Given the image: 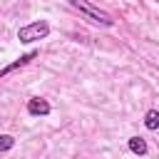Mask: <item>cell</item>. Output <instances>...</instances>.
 <instances>
[{"label":"cell","mask_w":159,"mask_h":159,"mask_svg":"<svg viewBox=\"0 0 159 159\" xmlns=\"http://www.w3.org/2000/svg\"><path fill=\"white\" fill-rule=\"evenodd\" d=\"M35 57H37V52H35V50H30L27 55H22V57H17V60H15L12 65H7V67H2V70H0V80H2V77H7L10 72H15L17 67H25V65H27L30 60H35Z\"/></svg>","instance_id":"cell-4"},{"label":"cell","mask_w":159,"mask_h":159,"mask_svg":"<svg viewBox=\"0 0 159 159\" xmlns=\"http://www.w3.org/2000/svg\"><path fill=\"white\" fill-rule=\"evenodd\" d=\"M70 5H72L75 10H80L82 15H87V17H89L92 22H97V25H104V27H112V25H114L112 15L104 12V10H99L97 5H92L89 0H70Z\"/></svg>","instance_id":"cell-1"},{"label":"cell","mask_w":159,"mask_h":159,"mask_svg":"<svg viewBox=\"0 0 159 159\" xmlns=\"http://www.w3.org/2000/svg\"><path fill=\"white\" fill-rule=\"evenodd\" d=\"M50 112H52V107H50L47 99H42V97L27 99V114H30V117H47Z\"/></svg>","instance_id":"cell-3"},{"label":"cell","mask_w":159,"mask_h":159,"mask_svg":"<svg viewBox=\"0 0 159 159\" xmlns=\"http://www.w3.org/2000/svg\"><path fill=\"white\" fill-rule=\"evenodd\" d=\"M129 152H134V154L144 157V154L149 152V147H147V142H144L142 137H132V139H129Z\"/></svg>","instance_id":"cell-5"},{"label":"cell","mask_w":159,"mask_h":159,"mask_svg":"<svg viewBox=\"0 0 159 159\" xmlns=\"http://www.w3.org/2000/svg\"><path fill=\"white\" fill-rule=\"evenodd\" d=\"M144 127L152 129V132L159 129V109H149V112L144 114Z\"/></svg>","instance_id":"cell-6"},{"label":"cell","mask_w":159,"mask_h":159,"mask_svg":"<svg viewBox=\"0 0 159 159\" xmlns=\"http://www.w3.org/2000/svg\"><path fill=\"white\" fill-rule=\"evenodd\" d=\"M47 35H50V25L45 20H35V22H30V25H25V27L17 30V40L25 42V45H32L37 40H45Z\"/></svg>","instance_id":"cell-2"},{"label":"cell","mask_w":159,"mask_h":159,"mask_svg":"<svg viewBox=\"0 0 159 159\" xmlns=\"http://www.w3.org/2000/svg\"><path fill=\"white\" fill-rule=\"evenodd\" d=\"M15 147V137L10 134H0V152H10Z\"/></svg>","instance_id":"cell-7"}]
</instances>
